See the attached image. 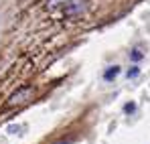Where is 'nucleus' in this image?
I'll return each mask as SVG.
<instances>
[{
    "instance_id": "1",
    "label": "nucleus",
    "mask_w": 150,
    "mask_h": 144,
    "mask_svg": "<svg viewBox=\"0 0 150 144\" xmlns=\"http://www.w3.org/2000/svg\"><path fill=\"white\" fill-rule=\"evenodd\" d=\"M33 97V87H21L18 92H14L10 99H8V104L10 106H21V104H25Z\"/></svg>"
},
{
    "instance_id": "2",
    "label": "nucleus",
    "mask_w": 150,
    "mask_h": 144,
    "mask_svg": "<svg viewBox=\"0 0 150 144\" xmlns=\"http://www.w3.org/2000/svg\"><path fill=\"white\" fill-rule=\"evenodd\" d=\"M118 73H120V67H118V65H114V67H110L108 71L103 73V77H105V79L110 81V79H114V77L118 75Z\"/></svg>"
},
{
    "instance_id": "3",
    "label": "nucleus",
    "mask_w": 150,
    "mask_h": 144,
    "mask_svg": "<svg viewBox=\"0 0 150 144\" xmlns=\"http://www.w3.org/2000/svg\"><path fill=\"white\" fill-rule=\"evenodd\" d=\"M132 59H134V61H140V59H142V53H140V51H134V53H132Z\"/></svg>"
},
{
    "instance_id": "4",
    "label": "nucleus",
    "mask_w": 150,
    "mask_h": 144,
    "mask_svg": "<svg viewBox=\"0 0 150 144\" xmlns=\"http://www.w3.org/2000/svg\"><path fill=\"white\" fill-rule=\"evenodd\" d=\"M136 75H138V67H134V69L128 71V77H136Z\"/></svg>"
},
{
    "instance_id": "5",
    "label": "nucleus",
    "mask_w": 150,
    "mask_h": 144,
    "mask_svg": "<svg viewBox=\"0 0 150 144\" xmlns=\"http://www.w3.org/2000/svg\"><path fill=\"white\" fill-rule=\"evenodd\" d=\"M134 108H136L134 104H126V112H134Z\"/></svg>"
}]
</instances>
